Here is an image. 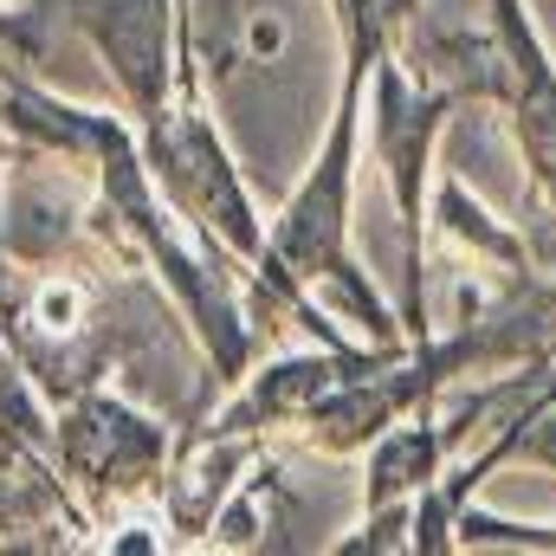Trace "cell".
I'll return each instance as SVG.
<instances>
[{"mask_svg":"<svg viewBox=\"0 0 556 556\" xmlns=\"http://www.w3.org/2000/svg\"><path fill=\"white\" fill-rule=\"evenodd\" d=\"M162 453H168V433L104 389L72 395L65 415L52 420V459L85 492H137L162 466Z\"/></svg>","mask_w":556,"mask_h":556,"instance_id":"7a4b0ae2","label":"cell"},{"mask_svg":"<svg viewBox=\"0 0 556 556\" xmlns=\"http://www.w3.org/2000/svg\"><path fill=\"white\" fill-rule=\"evenodd\" d=\"M72 26L98 46L111 78L124 85L142 137L168 117V13L175 0H65Z\"/></svg>","mask_w":556,"mask_h":556,"instance_id":"3957f363","label":"cell"},{"mask_svg":"<svg viewBox=\"0 0 556 556\" xmlns=\"http://www.w3.org/2000/svg\"><path fill=\"white\" fill-rule=\"evenodd\" d=\"M20 324H26V311H20V298H13V285H7V233H0V337L13 343Z\"/></svg>","mask_w":556,"mask_h":556,"instance_id":"5b68a950","label":"cell"},{"mask_svg":"<svg viewBox=\"0 0 556 556\" xmlns=\"http://www.w3.org/2000/svg\"><path fill=\"white\" fill-rule=\"evenodd\" d=\"M142 155H149L155 181L168 188V201H175L201 233H220L233 253H247V260L266 266L273 247H266L260 227H253V207H247V194H240V181H233V162H227L220 137H214L194 111H168L162 130L142 137Z\"/></svg>","mask_w":556,"mask_h":556,"instance_id":"6da1fadb","label":"cell"},{"mask_svg":"<svg viewBox=\"0 0 556 556\" xmlns=\"http://www.w3.org/2000/svg\"><path fill=\"white\" fill-rule=\"evenodd\" d=\"M278 46H285V26L260 13V20H253V52H278Z\"/></svg>","mask_w":556,"mask_h":556,"instance_id":"8992f818","label":"cell"},{"mask_svg":"<svg viewBox=\"0 0 556 556\" xmlns=\"http://www.w3.org/2000/svg\"><path fill=\"white\" fill-rule=\"evenodd\" d=\"M0 52H7L13 65H39V59H46V20L0 0Z\"/></svg>","mask_w":556,"mask_h":556,"instance_id":"277c9868","label":"cell"}]
</instances>
